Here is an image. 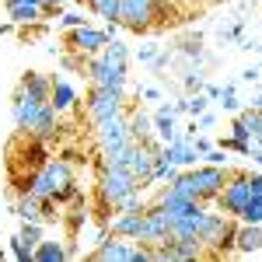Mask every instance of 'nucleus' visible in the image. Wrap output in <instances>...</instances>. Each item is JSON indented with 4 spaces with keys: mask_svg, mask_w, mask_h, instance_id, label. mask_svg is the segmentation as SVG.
<instances>
[{
    "mask_svg": "<svg viewBox=\"0 0 262 262\" xmlns=\"http://www.w3.org/2000/svg\"><path fill=\"white\" fill-rule=\"evenodd\" d=\"M11 116H14V126L18 133H28V137H39V140H53L56 129H60V112L53 108V101H39L25 91H14L11 98Z\"/></svg>",
    "mask_w": 262,
    "mask_h": 262,
    "instance_id": "f257e3e1",
    "label": "nucleus"
},
{
    "mask_svg": "<svg viewBox=\"0 0 262 262\" xmlns=\"http://www.w3.org/2000/svg\"><path fill=\"white\" fill-rule=\"evenodd\" d=\"M84 74H88V81L95 88H119V91H126V81H129V49L112 39L101 53L88 56Z\"/></svg>",
    "mask_w": 262,
    "mask_h": 262,
    "instance_id": "f03ea898",
    "label": "nucleus"
},
{
    "mask_svg": "<svg viewBox=\"0 0 262 262\" xmlns=\"http://www.w3.org/2000/svg\"><path fill=\"white\" fill-rule=\"evenodd\" d=\"M133 189H140V182L129 175V168H122V164H108L105 171L98 175V185H95V196H98V213L105 217L108 210L116 213V206L126 192H133ZM143 192V189H140Z\"/></svg>",
    "mask_w": 262,
    "mask_h": 262,
    "instance_id": "7ed1b4c3",
    "label": "nucleus"
},
{
    "mask_svg": "<svg viewBox=\"0 0 262 262\" xmlns=\"http://www.w3.org/2000/svg\"><path fill=\"white\" fill-rule=\"evenodd\" d=\"M91 262H154V259H150V248L140 245L137 238H119V234L105 231L98 248L91 252Z\"/></svg>",
    "mask_w": 262,
    "mask_h": 262,
    "instance_id": "20e7f679",
    "label": "nucleus"
},
{
    "mask_svg": "<svg viewBox=\"0 0 262 262\" xmlns=\"http://www.w3.org/2000/svg\"><path fill=\"white\" fill-rule=\"evenodd\" d=\"M70 182H74L70 164L60 161V158H49V161H46L39 171L32 175V182H28V196H35L39 203H42V200H53L63 185H70Z\"/></svg>",
    "mask_w": 262,
    "mask_h": 262,
    "instance_id": "39448f33",
    "label": "nucleus"
},
{
    "mask_svg": "<svg viewBox=\"0 0 262 262\" xmlns=\"http://www.w3.org/2000/svg\"><path fill=\"white\" fill-rule=\"evenodd\" d=\"M158 18H161V11H158V4L154 0H119V28H126V32H137V35H143V32H150L154 25H158Z\"/></svg>",
    "mask_w": 262,
    "mask_h": 262,
    "instance_id": "423d86ee",
    "label": "nucleus"
},
{
    "mask_svg": "<svg viewBox=\"0 0 262 262\" xmlns=\"http://www.w3.org/2000/svg\"><path fill=\"white\" fill-rule=\"evenodd\" d=\"M129 105H126V95H122L119 88H95L91 84V91H88V98H84V112H88V119L98 122V119H108V116H116V112H126Z\"/></svg>",
    "mask_w": 262,
    "mask_h": 262,
    "instance_id": "0eeeda50",
    "label": "nucleus"
},
{
    "mask_svg": "<svg viewBox=\"0 0 262 262\" xmlns=\"http://www.w3.org/2000/svg\"><path fill=\"white\" fill-rule=\"evenodd\" d=\"M95 140H98L101 154H112V150L129 147L133 137H129V119H126V112H116V116H108V119L95 122Z\"/></svg>",
    "mask_w": 262,
    "mask_h": 262,
    "instance_id": "6e6552de",
    "label": "nucleus"
},
{
    "mask_svg": "<svg viewBox=\"0 0 262 262\" xmlns=\"http://www.w3.org/2000/svg\"><path fill=\"white\" fill-rule=\"evenodd\" d=\"M252 200L248 196V171H227V182H224V189L217 192V210L227 213V217H238V210H242L245 203Z\"/></svg>",
    "mask_w": 262,
    "mask_h": 262,
    "instance_id": "1a4fd4ad",
    "label": "nucleus"
},
{
    "mask_svg": "<svg viewBox=\"0 0 262 262\" xmlns=\"http://www.w3.org/2000/svg\"><path fill=\"white\" fill-rule=\"evenodd\" d=\"M168 210H164L161 203H150L147 210H143V221H140V231H137V242L147 245V248H158V245L168 242Z\"/></svg>",
    "mask_w": 262,
    "mask_h": 262,
    "instance_id": "9d476101",
    "label": "nucleus"
},
{
    "mask_svg": "<svg viewBox=\"0 0 262 262\" xmlns=\"http://www.w3.org/2000/svg\"><path fill=\"white\" fill-rule=\"evenodd\" d=\"M108 46V32L95 28V25H77V28H67V49L77 53V56H95Z\"/></svg>",
    "mask_w": 262,
    "mask_h": 262,
    "instance_id": "9b49d317",
    "label": "nucleus"
},
{
    "mask_svg": "<svg viewBox=\"0 0 262 262\" xmlns=\"http://www.w3.org/2000/svg\"><path fill=\"white\" fill-rule=\"evenodd\" d=\"M192 182L200 189V203H213L227 182V164H200L192 168Z\"/></svg>",
    "mask_w": 262,
    "mask_h": 262,
    "instance_id": "f8f14e48",
    "label": "nucleus"
},
{
    "mask_svg": "<svg viewBox=\"0 0 262 262\" xmlns=\"http://www.w3.org/2000/svg\"><path fill=\"white\" fill-rule=\"evenodd\" d=\"M234 252H238V255L262 252V224H242L238 221V231H234Z\"/></svg>",
    "mask_w": 262,
    "mask_h": 262,
    "instance_id": "ddd939ff",
    "label": "nucleus"
},
{
    "mask_svg": "<svg viewBox=\"0 0 262 262\" xmlns=\"http://www.w3.org/2000/svg\"><path fill=\"white\" fill-rule=\"evenodd\" d=\"M18 88L25 91V95H32V98L49 101V95H53V77H46V74H39V70H25Z\"/></svg>",
    "mask_w": 262,
    "mask_h": 262,
    "instance_id": "4468645a",
    "label": "nucleus"
},
{
    "mask_svg": "<svg viewBox=\"0 0 262 262\" xmlns=\"http://www.w3.org/2000/svg\"><path fill=\"white\" fill-rule=\"evenodd\" d=\"M7 18L14 21V25H35L46 14H42V7L35 0H7Z\"/></svg>",
    "mask_w": 262,
    "mask_h": 262,
    "instance_id": "2eb2a0df",
    "label": "nucleus"
},
{
    "mask_svg": "<svg viewBox=\"0 0 262 262\" xmlns=\"http://www.w3.org/2000/svg\"><path fill=\"white\" fill-rule=\"evenodd\" d=\"M49 101H53V108L63 116L67 108L77 105V88L67 81V77H53V95H49Z\"/></svg>",
    "mask_w": 262,
    "mask_h": 262,
    "instance_id": "dca6fc26",
    "label": "nucleus"
},
{
    "mask_svg": "<svg viewBox=\"0 0 262 262\" xmlns=\"http://www.w3.org/2000/svg\"><path fill=\"white\" fill-rule=\"evenodd\" d=\"M70 255L74 252L63 242H39L35 252H32V262H63V259H70Z\"/></svg>",
    "mask_w": 262,
    "mask_h": 262,
    "instance_id": "f3484780",
    "label": "nucleus"
},
{
    "mask_svg": "<svg viewBox=\"0 0 262 262\" xmlns=\"http://www.w3.org/2000/svg\"><path fill=\"white\" fill-rule=\"evenodd\" d=\"M126 119H129V137H133V140H147V137H154V119H150L147 112H129Z\"/></svg>",
    "mask_w": 262,
    "mask_h": 262,
    "instance_id": "a211bd4d",
    "label": "nucleus"
},
{
    "mask_svg": "<svg viewBox=\"0 0 262 262\" xmlns=\"http://www.w3.org/2000/svg\"><path fill=\"white\" fill-rule=\"evenodd\" d=\"M81 4H88L95 14H98L105 25H119V0H81Z\"/></svg>",
    "mask_w": 262,
    "mask_h": 262,
    "instance_id": "6ab92c4d",
    "label": "nucleus"
},
{
    "mask_svg": "<svg viewBox=\"0 0 262 262\" xmlns=\"http://www.w3.org/2000/svg\"><path fill=\"white\" fill-rule=\"evenodd\" d=\"M171 116H175V112H171L168 105H161V108H158V116H154L158 140H161V143H171V140H175V122H171Z\"/></svg>",
    "mask_w": 262,
    "mask_h": 262,
    "instance_id": "aec40b11",
    "label": "nucleus"
},
{
    "mask_svg": "<svg viewBox=\"0 0 262 262\" xmlns=\"http://www.w3.org/2000/svg\"><path fill=\"white\" fill-rule=\"evenodd\" d=\"M14 213H18L21 221H39L42 224V203L35 196H28V192H21L18 206H14Z\"/></svg>",
    "mask_w": 262,
    "mask_h": 262,
    "instance_id": "412c9836",
    "label": "nucleus"
},
{
    "mask_svg": "<svg viewBox=\"0 0 262 262\" xmlns=\"http://www.w3.org/2000/svg\"><path fill=\"white\" fill-rule=\"evenodd\" d=\"M238 221L242 224H262V200H248L238 210Z\"/></svg>",
    "mask_w": 262,
    "mask_h": 262,
    "instance_id": "4be33fe9",
    "label": "nucleus"
},
{
    "mask_svg": "<svg viewBox=\"0 0 262 262\" xmlns=\"http://www.w3.org/2000/svg\"><path fill=\"white\" fill-rule=\"evenodd\" d=\"M11 252H14V259H18V262H32V248L21 242V238H14V242H11Z\"/></svg>",
    "mask_w": 262,
    "mask_h": 262,
    "instance_id": "5701e85b",
    "label": "nucleus"
},
{
    "mask_svg": "<svg viewBox=\"0 0 262 262\" xmlns=\"http://www.w3.org/2000/svg\"><path fill=\"white\" fill-rule=\"evenodd\" d=\"M248 196L262 200V175H248Z\"/></svg>",
    "mask_w": 262,
    "mask_h": 262,
    "instance_id": "b1692460",
    "label": "nucleus"
},
{
    "mask_svg": "<svg viewBox=\"0 0 262 262\" xmlns=\"http://www.w3.org/2000/svg\"><path fill=\"white\" fill-rule=\"evenodd\" d=\"M35 4L42 7V14H46V18H49V14H60V11H63L60 0H35Z\"/></svg>",
    "mask_w": 262,
    "mask_h": 262,
    "instance_id": "393cba45",
    "label": "nucleus"
},
{
    "mask_svg": "<svg viewBox=\"0 0 262 262\" xmlns=\"http://www.w3.org/2000/svg\"><path fill=\"white\" fill-rule=\"evenodd\" d=\"M60 25L63 28H77V25H88V21H84V14H63Z\"/></svg>",
    "mask_w": 262,
    "mask_h": 262,
    "instance_id": "a878e982",
    "label": "nucleus"
},
{
    "mask_svg": "<svg viewBox=\"0 0 262 262\" xmlns=\"http://www.w3.org/2000/svg\"><path fill=\"white\" fill-rule=\"evenodd\" d=\"M206 158H210V164H227L224 150H206Z\"/></svg>",
    "mask_w": 262,
    "mask_h": 262,
    "instance_id": "bb28decb",
    "label": "nucleus"
},
{
    "mask_svg": "<svg viewBox=\"0 0 262 262\" xmlns=\"http://www.w3.org/2000/svg\"><path fill=\"white\" fill-rule=\"evenodd\" d=\"M0 259H4V248H0Z\"/></svg>",
    "mask_w": 262,
    "mask_h": 262,
    "instance_id": "cd10ccee",
    "label": "nucleus"
},
{
    "mask_svg": "<svg viewBox=\"0 0 262 262\" xmlns=\"http://www.w3.org/2000/svg\"><path fill=\"white\" fill-rule=\"evenodd\" d=\"M189 4H192V0H189Z\"/></svg>",
    "mask_w": 262,
    "mask_h": 262,
    "instance_id": "c85d7f7f",
    "label": "nucleus"
}]
</instances>
